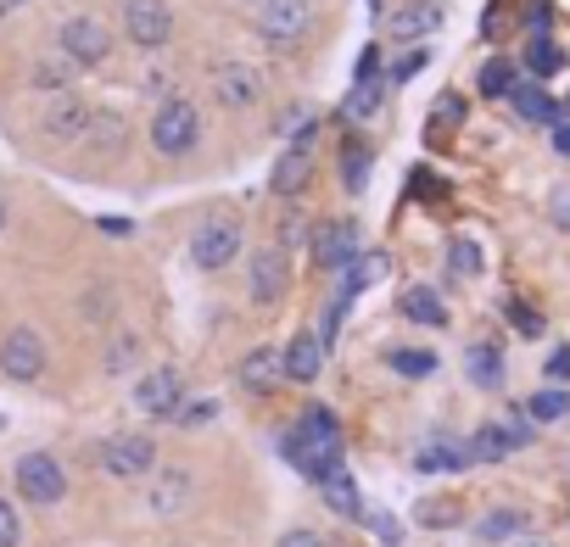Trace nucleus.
<instances>
[{
	"label": "nucleus",
	"instance_id": "4",
	"mask_svg": "<svg viewBox=\"0 0 570 547\" xmlns=\"http://www.w3.org/2000/svg\"><path fill=\"white\" fill-rule=\"evenodd\" d=\"M314 140H320V123H303L297 140L279 151V162L268 173V190L274 196H303L308 190V179H314Z\"/></svg>",
	"mask_w": 570,
	"mask_h": 547
},
{
	"label": "nucleus",
	"instance_id": "27",
	"mask_svg": "<svg viewBox=\"0 0 570 547\" xmlns=\"http://www.w3.org/2000/svg\"><path fill=\"white\" fill-rule=\"evenodd\" d=\"M509 447H514V441H509L503 425H481V430L470 436V464H498Z\"/></svg>",
	"mask_w": 570,
	"mask_h": 547
},
{
	"label": "nucleus",
	"instance_id": "44",
	"mask_svg": "<svg viewBox=\"0 0 570 547\" xmlns=\"http://www.w3.org/2000/svg\"><path fill=\"white\" fill-rule=\"evenodd\" d=\"M509 319L520 325V336H537V330H542V319H537L531 308H520V302H509Z\"/></svg>",
	"mask_w": 570,
	"mask_h": 547
},
{
	"label": "nucleus",
	"instance_id": "23",
	"mask_svg": "<svg viewBox=\"0 0 570 547\" xmlns=\"http://www.w3.org/2000/svg\"><path fill=\"white\" fill-rule=\"evenodd\" d=\"M124 135H129V129H124V118H118V112H90V123H85L90 151H107V157L124 146Z\"/></svg>",
	"mask_w": 570,
	"mask_h": 547
},
{
	"label": "nucleus",
	"instance_id": "18",
	"mask_svg": "<svg viewBox=\"0 0 570 547\" xmlns=\"http://www.w3.org/2000/svg\"><path fill=\"white\" fill-rule=\"evenodd\" d=\"M436 29H442V7H436V0H409V7L392 12V34L397 40H425Z\"/></svg>",
	"mask_w": 570,
	"mask_h": 547
},
{
	"label": "nucleus",
	"instance_id": "45",
	"mask_svg": "<svg viewBox=\"0 0 570 547\" xmlns=\"http://www.w3.org/2000/svg\"><path fill=\"white\" fill-rule=\"evenodd\" d=\"M174 419H179V425H207V419H213V402H196V408H179Z\"/></svg>",
	"mask_w": 570,
	"mask_h": 547
},
{
	"label": "nucleus",
	"instance_id": "26",
	"mask_svg": "<svg viewBox=\"0 0 570 547\" xmlns=\"http://www.w3.org/2000/svg\"><path fill=\"white\" fill-rule=\"evenodd\" d=\"M381 274H386V257H381V251H358V257L347 262V291H342V297H358V291H370V286L381 280Z\"/></svg>",
	"mask_w": 570,
	"mask_h": 547
},
{
	"label": "nucleus",
	"instance_id": "47",
	"mask_svg": "<svg viewBox=\"0 0 570 547\" xmlns=\"http://www.w3.org/2000/svg\"><path fill=\"white\" fill-rule=\"evenodd\" d=\"M107 308H112V302H107V291H96V297H85V314H90V319H107Z\"/></svg>",
	"mask_w": 570,
	"mask_h": 547
},
{
	"label": "nucleus",
	"instance_id": "31",
	"mask_svg": "<svg viewBox=\"0 0 570 547\" xmlns=\"http://www.w3.org/2000/svg\"><path fill=\"white\" fill-rule=\"evenodd\" d=\"M559 46L548 40V34H531V46H525V68L537 73V79H548V73H559Z\"/></svg>",
	"mask_w": 570,
	"mask_h": 547
},
{
	"label": "nucleus",
	"instance_id": "3",
	"mask_svg": "<svg viewBox=\"0 0 570 547\" xmlns=\"http://www.w3.org/2000/svg\"><path fill=\"white\" fill-rule=\"evenodd\" d=\"M12 480H18V497L35 503V508H57L68 497V469L51 452H23L12 464Z\"/></svg>",
	"mask_w": 570,
	"mask_h": 547
},
{
	"label": "nucleus",
	"instance_id": "6",
	"mask_svg": "<svg viewBox=\"0 0 570 547\" xmlns=\"http://www.w3.org/2000/svg\"><path fill=\"white\" fill-rule=\"evenodd\" d=\"M190 257H196V268H207V274L229 268V262L240 257V223H235L229 212H213V218L196 229V240H190Z\"/></svg>",
	"mask_w": 570,
	"mask_h": 547
},
{
	"label": "nucleus",
	"instance_id": "24",
	"mask_svg": "<svg viewBox=\"0 0 570 547\" xmlns=\"http://www.w3.org/2000/svg\"><path fill=\"white\" fill-rule=\"evenodd\" d=\"M370 162H375V146L370 140H347L342 146V185L347 190H364L370 185Z\"/></svg>",
	"mask_w": 570,
	"mask_h": 547
},
{
	"label": "nucleus",
	"instance_id": "14",
	"mask_svg": "<svg viewBox=\"0 0 570 547\" xmlns=\"http://www.w3.org/2000/svg\"><path fill=\"white\" fill-rule=\"evenodd\" d=\"M279 364H285V380L314 386V380H320V369H325V336H314V330L292 336V347L279 352Z\"/></svg>",
	"mask_w": 570,
	"mask_h": 547
},
{
	"label": "nucleus",
	"instance_id": "5",
	"mask_svg": "<svg viewBox=\"0 0 570 547\" xmlns=\"http://www.w3.org/2000/svg\"><path fill=\"white\" fill-rule=\"evenodd\" d=\"M314 23V7L308 0H263V12H257V40L285 51V46H297Z\"/></svg>",
	"mask_w": 570,
	"mask_h": 547
},
{
	"label": "nucleus",
	"instance_id": "41",
	"mask_svg": "<svg viewBox=\"0 0 570 547\" xmlns=\"http://www.w3.org/2000/svg\"><path fill=\"white\" fill-rule=\"evenodd\" d=\"M548 380H553V386H564V380H570V347L548 352Z\"/></svg>",
	"mask_w": 570,
	"mask_h": 547
},
{
	"label": "nucleus",
	"instance_id": "37",
	"mask_svg": "<svg viewBox=\"0 0 570 547\" xmlns=\"http://www.w3.org/2000/svg\"><path fill=\"white\" fill-rule=\"evenodd\" d=\"M453 274H464V280H470V274H481V246L475 240H453Z\"/></svg>",
	"mask_w": 570,
	"mask_h": 547
},
{
	"label": "nucleus",
	"instance_id": "20",
	"mask_svg": "<svg viewBox=\"0 0 570 547\" xmlns=\"http://www.w3.org/2000/svg\"><path fill=\"white\" fill-rule=\"evenodd\" d=\"M403 319L442 330V325H448V302H442V297H436L431 286H409V291H403Z\"/></svg>",
	"mask_w": 570,
	"mask_h": 547
},
{
	"label": "nucleus",
	"instance_id": "30",
	"mask_svg": "<svg viewBox=\"0 0 570 547\" xmlns=\"http://www.w3.org/2000/svg\"><path fill=\"white\" fill-rule=\"evenodd\" d=\"M520 525H525L520 508H498V514H487V519L475 525V536H481V541H509V536H520Z\"/></svg>",
	"mask_w": 570,
	"mask_h": 547
},
{
	"label": "nucleus",
	"instance_id": "12",
	"mask_svg": "<svg viewBox=\"0 0 570 547\" xmlns=\"http://www.w3.org/2000/svg\"><path fill=\"white\" fill-rule=\"evenodd\" d=\"M135 408L151 414V419H174V414L185 408V386H179V375H174V369H151V375L135 386Z\"/></svg>",
	"mask_w": 570,
	"mask_h": 547
},
{
	"label": "nucleus",
	"instance_id": "32",
	"mask_svg": "<svg viewBox=\"0 0 570 547\" xmlns=\"http://www.w3.org/2000/svg\"><path fill=\"white\" fill-rule=\"evenodd\" d=\"M509 90H514V62L492 57V62L481 68V96H487V101H498V96H509Z\"/></svg>",
	"mask_w": 570,
	"mask_h": 547
},
{
	"label": "nucleus",
	"instance_id": "36",
	"mask_svg": "<svg viewBox=\"0 0 570 547\" xmlns=\"http://www.w3.org/2000/svg\"><path fill=\"white\" fill-rule=\"evenodd\" d=\"M23 541V514L12 508V497H0V547H18Z\"/></svg>",
	"mask_w": 570,
	"mask_h": 547
},
{
	"label": "nucleus",
	"instance_id": "50",
	"mask_svg": "<svg viewBox=\"0 0 570 547\" xmlns=\"http://www.w3.org/2000/svg\"><path fill=\"white\" fill-rule=\"evenodd\" d=\"M0 229H7V196H0Z\"/></svg>",
	"mask_w": 570,
	"mask_h": 547
},
{
	"label": "nucleus",
	"instance_id": "48",
	"mask_svg": "<svg viewBox=\"0 0 570 547\" xmlns=\"http://www.w3.org/2000/svg\"><path fill=\"white\" fill-rule=\"evenodd\" d=\"M553 218H559V223H570V190H559V196H553Z\"/></svg>",
	"mask_w": 570,
	"mask_h": 547
},
{
	"label": "nucleus",
	"instance_id": "51",
	"mask_svg": "<svg viewBox=\"0 0 570 547\" xmlns=\"http://www.w3.org/2000/svg\"><path fill=\"white\" fill-rule=\"evenodd\" d=\"M564 112H570V101H564Z\"/></svg>",
	"mask_w": 570,
	"mask_h": 547
},
{
	"label": "nucleus",
	"instance_id": "34",
	"mask_svg": "<svg viewBox=\"0 0 570 547\" xmlns=\"http://www.w3.org/2000/svg\"><path fill=\"white\" fill-rule=\"evenodd\" d=\"M29 79H35V90H46V96H57V90H68V62H57V57L46 62V57H40Z\"/></svg>",
	"mask_w": 570,
	"mask_h": 547
},
{
	"label": "nucleus",
	"instance_id": "2",
	"mask_svg": "<svg viewBox=\"0 0 570 547\" xmlns=\"http://www.w3.org/2000/svg\"><path fill=\"white\" fill-rule=\"evenodd\" d=\"M196 140H202V112H196L185 96H168V101L151 112V146H157L163 157H185V151H196Z\"/></svg>",
	"mask_w": 570,
	"mask_h": 547
},
{
	"label": "nucleus",
	"instance_id": "42",
	"mask_svg": "<svg viewBox=\"0 0 570 547\" xmlns=\"http://www.w3.org/2000/svg\"><path fill=\"white\" fill-rule=\"evenodd\" d=\"M420 68H425V51H409V57H403V62L392 68V84H403V79H414Z\"/></svg>",
	"mask_w": 570,
	"mask_h": 547
},
{
	"label": "nucleus",
	"instance_id": "39",
	"mask_svg": "<svg viewBox=\"0 0 570 547\" xmlns=\"http://www.w3.org/2000/svg\"><path fill=\"white\" fill-rule=\"evenodd\" d=\"M420 525H459V503H442V497L420 503Z\"/></svg>",
	"mask_w": 570,
	"mask_h": 547
},
{
	"label": "nucleus",
	"instance_id": "33",
	"mask_svg": "<svg viewBox=\"0 0 570 547\" xmlns=\"http://www.w3.org/2000/svg\"><path fill=\"white\" fill-rule=\"evenodd\" d=\"M381 107V79L375 73H358V84H353V96H347V112L353 118H370Z\"/></svg>",
	"mask_w": 570,
	"mask_h": 547
},
{
	"label": "nucleus",
	"instance_id": "21",
	"mask_svg": "<svg viewBox=\"0 0 570 547\" xmlns=\"http://www.w3.org/2000/svg\"><path fill=\"white\" fill-rule=\"evenodd\" d=\"M509 101H514V112H520L525 123H559V118H564V112L537 90V84H514V90H509Z\"/></svg>",
	"mask_w": 570,
	"mask_h": 547
},
{
	"label": "nucleus",
	"instance_id": "1",
	"mask_svg": "<svg viewBox=\"0 0 570 547\" xmlns=\"http://www.w3.org/2000/svg\"><path fill=\"white\" fill-rule=\"evenodd\" d=\"M279 447H285V458H292L303 475H314V480H325V475L342 469V425H336L331 408H308L297 419V430H285Z\"/></svg>",
	"mask_w": 570,
	"mask_h": 547
},
{
	"label": "nucleus",
	"instance_id": "8",
	"mask_svg": "<svg viewBox=\"0 0 570 547\" xmlns=\"http://www.w3.org/2000/svg\"><path fill=\"white\" fill-rule=\"evenodd\" d=\"M124 34L140 51H163L174 40V12L163 7V0H124Z\"/></svg>",
	"mask_w": 570,
	"mask_h": 547
},
{
	"label": "nucleus",
	"instance_id": "38",
	"mask_svg": "<svg viewBox=\"0 0 570 547\" xmlns=\"http://www.w3.org/2000/svg\"><path fill=\"white\" fill-rule=\"evenodd\" d=\"M135 358H140V341H135V336H118V341H112V352H107V369H112V375H124Z\"/></svg>",
	"mask_w": 570,
	"mask_h": 547
},
{
	"label": "nucleus",
	"instance_id": "22",
	"mask_svg": "<svg viewBox=\"0 0 570 547\" xmlns=\"http://www.w3.org/2000/svg\"><path fill=\"white\" fill-rule=\"evenodd\" d=\"M185 497H190V475H185V469H163L157 486H151V508H157V514H179Z\"/></svg>",
	"mask_w": 570,
	"mask_h": 547
},
{
	"label": "nucleus",
	"instance_id": "17",
	"mask_svg": "<svg viewBox=\"0 0 570 547\" xmlns=\"http://www.w3.org/2000/svg\"><path fill=\"white\" fill-rule=\"evenodd\" d=\"M235 375H240V386H246V391H257V397H263V391H274V386L285 380V364H279V352H274V347H252V352L240 358V369H235Z\"/></svg>",
	"mask_w": 570,
	"mask_h": 547
},
{
	"label": "nucleus",
	"instance_id": "49",
	"mask_svg": "<svg viewBox=\"0 0 570 547\" xmlns=\"http://www.w3.org/2000/svg\"><path fill=\"white\" fill-rule=\"evenodd\" d=\"M514 547H553V541H542V536H520Z\"/></svg>",
	"mask_w": 570,
	"mask_h": 547
},
{
	"label": "nucleus",
	"instance_id": "11",
	"mask_svg": "<svg viewBox=\"0 0 570 547\" xmlns=\"http://www.w3.org/2000/svg\"><path fill=\"white\" fill-rule=\"evenodd\" d=\"M107 51H112V34L96 18H68L62 23V57L73 68H96V62H107Z\"/></svg>",
	"mask_w": 570,
	"mask_h": 547
},
{
	"label": "nucleus",
	"instance_id": "15",
	"mask_svg": "<svg viewBox=\"0 0 570 547\" xmlns=\"http://www.w3.org/2000/svg\"><path fill=\"white\" fill-rule=\"evenodd\" d=\"M213 96H218L224 107H252V101L263 96V79H257V68H246V62H224L218 79H213Z\"/></svg>",
	"mask_w": 570,
	"mask_h": 547
},
{
	"label": "nucleus",
	"instance_id": "40",
	"mask_svg": "<svg viewBox=\"0 0 570 547\" xmlns=\"http://www.w3.org/2000/svg\"><path fill=\"white\" fill-rule=\"evenodd\" d=\"M279 547H325V536L308 530V525H297V530H285V536H279Z\"/></svg>",
	"mask_w": 570,
	"mask_h": 547
},
{
	"label": "nucleus",
	"instance_id": "43",
	"mask_svg": "<svg viewBox=\"0 0 570 547\" xmlns=\"http://www.w3.org/2000/svg\"><path fill=\"white\" fill-rule=\"evenodd\" d=\"M459 118H464V101H459V96H442V101H436V123H448V129H453Z\"/></svg>",
	"mask_w": 570,
	"mask_h": 547
},
{
	"label": "nucleus",
	"instance_id": "35",
	"mask_svg": "<svg viewBox=\"0 0 570 547\" xmlns=\"http://www.w3.org/2000/svg\"><path fill=\"white\" fill-rule=\"evenodd\" d=\"M392 369L420 380V375H431V369H436V358H431V352H414V347H403V352H392Z\"/></svg>",
	"mask_w": 570,
	"mask_h": 547
},
{
	"label": "nucleus",
	"instance_id": "46",
	"mask_svg": "<svg viewBox=\"0 0 570 547\" xmlns=\"http://www.w3.org/2000/svg\"><path fill=\"white\" fill-rule=\"evenodd\" d=\"M553 151H559V157H570V118H559V123H553Z\"/></svg>",
	"mask_w": 570,
	"mask_h": 547
},
{
	"label": "nucleus",
	"instance_id": "13",
	"mask_svg": "<svg viewBox=\"0 0 570 547\" xmlns=\"http://www.w3.org/2000/svg\"><path fill=\"white\" fill-rule=\"evenodd\" d=\"M285 286H292V262H285V251L279 246H263L257 257H252V302H279L285 297Z\"/></svg>",
	"mask_w": 570,
	"mask_h": 547
},
{
	"label": "nucleus",
	"instance_id": "25",
	"mask_svg": "<svg viewBox=\"0 0 570 547\" xmlns=\"http://www.w3.org/2000/svg\"><path fill=\"white\" fill-rule=\"evenodd\" d=\"M464 364H470V380H475L481 391H498V386H503V358H498V347L481 341V347H470Z\"/></svg>",
	"mask_w": 570,
	"mask_h": 547
},
{
	"label": "nucleus",
	"instance_id": "9",
	"mask_svg": "<svg viewBox=\"0 0 570 547\" xmlns=\"http://www.w3.org/2000/svg\"><path fill=\"white\" fill-rule=\"evenodd\" d=\"M101 464L118 475V480H140V475H151L157 469V441L151 436H107L101 441Z\"/></svg>",
	"mask_w": 570,
	"mask_h": 547
},
{
	"label": "nucleus",
	"instance_id": "7",
	"mask_svg": "<svg viewBox=\"0 0 570 547\" xmlns=\"http://www.w3.org/2000/svg\"><path fill=\"white\" fill-rule=\"evenodd\" d=\"M308 251H314V268H347L358 251H364V235H358V223L353 218H331V223H314V235H308Z\"/></svg>",
	"mask_w": 570,
	"mask_h": 547
},
{
	"label": "nucleus",
	"instance_id": "29",
	"mask_svg": "<svg viewBox=\"0 0 570 547\" xmlns=\"http://www.w3.org/2000/svg\"><path fill=\"white\" fill-rule=\"evenodd\" d=\"M420 469H470V447H459V441H431V447L420 452Z\"/></svg>",
	"mask_w": 570,
	"mask_h": 547
},
{
	"label": "nucleus",
	"instance_id": "19",
	"mask_svg": "<svg viewBox=\"0 0 570 547\" xmlns=\"http://www.w3.org/2000/svg\"><path fill=\"white\" fill-rule=\"evenodd\" d=\"M320 497H325V508L342 514V519H358V514H364V491H358V480H353L347 469L325 475V480H320Z\"/></svg>",
	"mask_w": 570,
	"mask_h": 547
},
{
	"label": "nucleus",
	"instance_id": "28",
	"mask_svg": "<svg viewBox=\"0 0 570 547\" xmlns=\"http://www.w3.org/2000/svg\"><path fill=\"white\" fill-rule=\"evenodd\" d=\"M525 414H531L537 425H548V419H564V414H570V391H564V386H548V391H537V397L525 402Z\"/></svg>",
	"mask_w": 570,
	"mask_h": 547
},
{
	"label": "nucleus",
	"instance_id": "16",
	"mask_svg": "<svg viewBox=\"0 0 570 547\" xmlns=\"http://www.w3.org/2000/svg\"><path fill=\"white\" fill-rule=\"evenodd\" d=\"M85 123H90V107L73 90H57L51 107H46V135L51 140H73V135H85Z\"/></svg>",
	"mask_w": 570,
	"mask_h": 547
},
{
	"label": "nucleus",
	"instance_id": "10",
	"mask_svg": "<svg viewBox=\"0 0 570 547\" xmlns=\"http://www.w3.org/2000/svg\"><path fill=\"white\" fill-rule=\"evenodd\" d=\"M0 375L18 380V386L40 380L46 375V341L35 330H12L7 341H0Z\"/></svg>",
	"mask_w": 570,
	"mask_h": 547
}]
</instances>
